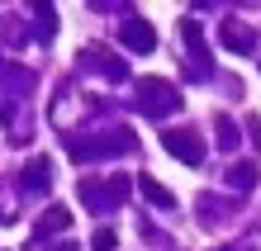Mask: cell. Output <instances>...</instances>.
<instances>
[{"mask_svg":"<svg viewBox=\"0 0 261 251\" xmlns=\"http://www.w3.org/2000/svg\"><path fill=\"white\" fill-rule=\"evenodd\" d=\"M162 147H166V152H176L186 166H195L199 156H204L199 137H195V133H186V128H162Z\"/></svg>","mask_w":261,"mask_h":251,"instance_id":"1","label":"cell"},{"mask_svg":"<svg viewBox=\"0 0 261 251\" xmlns=\"http://www.w3.org/2000/svg\"><path fill=\"white\" fill-rule=\"evenodd\" d=\"M124 43H128L133 52H152V48H157V34H152L147 19H138V14H133V19H124Z\"/></svg>","mask_w":261,"mask_h":251,"instance_id":"2","label":"cell"},{"mask_svg":"<svg viewBox=\"0 0 261 251\" xmlns=\"http://www.w3.org/2000/svg\"><path fill=\"white\" fill-rule=\"evenodd\" d=\"M95 251H114V232H100V237H95Z\"/></svg>","mask_w":261,"mask_h":251,"instance_id":"5","label":"cell"},{"mask_svg":"<svg viewBox=\"0 0 261 251\" xmlns=\"http://www.w3.org/2000/svg\"><path fill=\"white\" fill-rule=\"evenodd\" d=\"M138 185H143V194H147L152 204H157V209H171V204H176V199H171V190H162V185H157V180H152V176H143V180H138Z\"/></svg>","mask_w":261,"mask_h":251,"instance_id":"4","label":"cell"},{"mask_svg":"<svg viewBox=\"0 0 261 251\" xmlns=\"http://www.w3.org/2000/svg\"><path fill=\"white\" fill-rule=\"evenodd\" d=\"M223 43H228V48H233V52H242V48H252V29H242V24H223Z\"/></svg>","mask_w":261,"mask_h":251,"instance_id":"3","label":"cell"}]
</instances>
